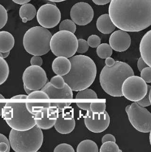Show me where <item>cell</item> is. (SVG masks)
<instances>
[{
	"instance_id": "obj_4",
	"label": "cell",
	"mask_w": 151,
	"mask_h": 152,
	"mask_svg": "<svg viewBox=\"0 0 151 152\" xmlns=\"http://www.w3.org/2000/svg\"><path fill=\"white\" fill-rule=\"evenodd\" d=\"M132 75H134V72L130 65L116 61L111 67L106 65L103 67L99 75V82L102 89L108 95L113 97L123 96L122 84L128 77Z\"/></svg>"
},
{
	"instance_id": "obj_11",
	"label": "cell",
	"mask_w": 151,
	"mask_h": 152,
	"mask_svg": "<svg viewBox=\"0 0 151 152\" xmlns=\"http://www.w3.org/2000/svg\"><path fill=\"white\" fill-rule=\"evenodd\" d=\"M22 80L23 85L33 91L41 90L47 83V74L41 66H30L25 70Z\"/></svg>"
},
{
	"instance_id": "obj_9",
	"label": "cell",
	"mask_w": 151,
	"mask_h": 152,
	"mask_svg": "<svg viewBox=\"0 0 151 152\" xmlns=\"http://www.w3.org/2000/svg\"><path fill=\"white\" fill-rule=\"evenodd\" d=\"M126 112L131 125L137 131L149 133L151 131V113L136 102L127 105Z\"/></svg>"
},
{
	"instance_id": "obj_29",
	"label": "cell",
	"mask_w": 151,
	"mask_h": 152,
	"mask_svg": "<svg viewBox=\"0 0 151 152\" xmlns=\"http://www.w3.org/2000/svg\"><path fill=\"white\" fill-rule=\"evenodd\" d=\"M59 30H65L75 33L76 30V23L72 20H65L60 23L59 25Z\"/></svg>"
},
{
	"instance_id": "obj_45",
	"label": "cell",
	"mask_w": 151,
	"mask_h": 152,
	"mask_svg": "<svg viewBox=\"0 0 151 152\" xmlns=\"http://www.w3.org/2000/svg\"><path fill=\"white\" fill-rule=\"evenodd\" d=\"M105 59H106L105 60V64L107 66H109V67H111V66H113L116 62L113 58H112L111 57L107 58Z\"/></svg>"
},
{
	"instance_id": "obj_42",
	"label": "cell",
	"mask_w": 151,
	"mask_h": 152,
	"mask_svg": "<svg viewBox=\"0 0 151 152\" xmlns=\"http://www.w3.org/2000/svg\"><path fill=\"white\" fill-rule=\"evenodd\" d=\"M137 69L139 70V71H141L142 69L148 67V66L147 65V64L144 62V60L143 59V58L142 57L139 58L137 61Z\"/></svg>"
},
{
	"instance_id": "obj_27",
	"label": "cell",
	"mask_w": 151,
	"mask_h": 152,
	"mask_svg": "<svg viewBox=\"0 0 151 152\" xmlns=\"http://www.w3.org/2000/svg\"><path fill=\"white\" fill-rule=\"evenodd\" d=\"M98 96L96 93L93 90L86 88L84 90L78 91L76 95V100H84V99H97Z\"/></svg>"
},
{
	"instance_id": "obj_23",
	"label": "cell",
	"mask_w": 151,
	"mask_h": 152,
	"mask_svg": "<svg viewBox=\"0 0 151 152\" xmlns=\"http://www.w3.org/2000/svg\"><path fill=\"white\" fill-rule=\"evenodd\" d=\"M36 10L34 6L31 4H25L21 6L20 9V16L22 19L28 21L33 20L36 15Z\"/></svg>"
},
{
	"instance_id": "obj_15",
	"label": "cell",
	"mask_w": 151,
	"mask_h": 152,
	"mask_svg": "<svg viewBox=\"0 0 151 152\" xmlns=\"http://www.w3.org/2000/svg\"><path fill=\"white\" fill-rule=\"evenodd\" d=\"M26 107L28 111L33 115L50 108V101L48 95L41 90L34 91L28 95L26 99Z\"/></svg>"
},
{
	"instance_id": "obj_1",
	"label": "cell",
	"mask_w": 151,
	"mask_h": 152,
	"mask_svg": "<svg viewBox=\"0 0 151 152\" xmlns=\"http://www.w3.org/2000/svg\"><path fill=\"white\" fill-rule=\"evenodd\" d=\"M109 14L120 30L142 31L151 25V0H111Z\"/></svg>"
},
{
	"instance_id": "obj_43",
	"label": "cell",
	"mask_w": 151,
	"mask_h": 152,
	"mask_svg": "<svg viewBox=\"0 0 151 152\" xmlns=\"http://www.w3.org/2000/svg\"><path fill=\"white\" fill-rule=\"evenodd\" d=\"M107 141H113V142H115L116 139L113 134H105L102 138V142L103 144L104 142H107Z\"/></svg>"
},
{
	"instance_id": "obj_26",
	"label": "cell",
	"mask_w": 151,
	"mask_h": 152,
	"mask_svg": "<svg viewBox=\"0 0 151 152\" xmlns=\"http://www.w3.org/2000/svg\"><path fill=\"white\" fill-rule=\"evenodd\" d=\"M9 75V67L4 58L0 57V86L5 83Z\"/></svg>"
},
{
	"instance_id": "obj_21",
	"label": "cell",
	"mask_w": 151,
	"mask_h": 152,
	"mask_svg": "<svg viewBox=\"0 0 151 152\" xmlns=\"http://www.w3.org/2000/svg\"><path fill=\"white\" fill-rule=\"evenodd\" d=\"M96 26L97 29L104 34H109L113 33L116 28L108 14H102L98 17L97 21Z\"/></svg>"
},
{
	"instance_id": "obj_33",
	"label": "cell",
	"mask_w": 151,
	"mask_h": 152,
	"mask_svg": "<svg viewBox=\"0 0 151 152\" xmlns=\"http://www.w3.org/2000/svg\"><path fill=\"white\" fill-rule=\"evenodd\" d=\"M89 46L88 42L83 39H78V48L77 52L80 54H83L88 51Z\"/></svg>"
},
{
	"instance_id": "obj_12",
	"label": "cell",
	"mask_w": 151,
	"mask_h": 152,
	"mask_svg": "<svg viewBox=\"0 0 151 152\" xmlns=\"http://www.w3.org/2000/svg\"><path fill=\"white\" fill-rule=\"evenodd\" d=\"M37 21L41 26L46 28L56 26L61 20V12L56 5L47 4L42 5L36 13Z\"/></svg>"
},
{
	"instance_id": "obj_35",
	"label": "cell",
	"mask_w": 151,
	"mask_h": 152,
	"mask_svg": "<svg viewBox=\"0 0 151 152\" xmlns=\"http://www.w3.org/2000/svg\"><path fill=\"white\" fill-rule=\"evenodd\" d=\"M87 42L90 47L96 48L101 44V38L97 35H91L88 38Z\"/></svg>"
},
{
	"instance_id": "obj_41",
	"label": "cell",
	"mask_w": 151,
	"mask_h": 152,
	"mask_svg": "<svg viewBox=\"0 0 151 152\" xmlns=\"http://www.w3.org/2000/svg\"><path fill=\"white\" fill-rule=\"evenodd\" d=\"M7 103V101L5 99V97L4 96L0 94V117L2 115V112L4 107Z\"/></svg>"
},
{
	"instance_id": "obj_40",
	"label": "cell",
	"mask_w": 151,
	"mask_h": 152,
	"mask_svg": "<svg viewBox=\"0 0 151 152\" xmlns=\"http://www.w3.org/2000/svg\"><path fill=\"white\" fill-rule=\"evenodd\" d=\"M90 102H77L76 104L78 108L85 111L90 110Z\"/></svg>"
},
{
	"instance_id": "obj_17",
	"label": "cell",
	"mask_w": 151,
	"mask_h": 152,
	"mask_svg": "<svg viewBox=\"0 0 151 152\" xmlns=\"http://www.w3.org/2000/svg\"><path fill=\"white\" fill-rule=\"evenodd\" d=\"M131 43L130 36L127 31L117 30L110 35L109 45L117 52H123L130 48Z\"/></svg>"
},
{
	"instance_id": "obj_8",
	"label": "cell",
	"mask_w": 151,
	"mask_h": 152,
	"mask_svg": "<svg viewBox=\"0 0 151 152\" xmlns=\"http://www.w3.org/2000/svg\"><path fill=\"white\" fill-rule=\"evenodd\" d=\"M41 90L48 95L51 104L50 108L57 113L65 111L72 103L73 91L67 83L63 88L57 89L48 82Z\"/></svg>"
},
{
	"instance_id": "obj_7",
	"label": "cell",
	"mask_w": 151,
	"mask_h": 152,
	"mask_svg": "<svg viewBox=\"0 0 151 152\" xmlns=\"http://www.w3.org/2000/svg\"><path fill=\"white\" fill-rule=\"evenodd\" d=\"M78 48V39L74 33L62 30L52 36L50 48L56 56H64L69 58L74 56Z\"/></svg>"
},
{
	"instance_id": "obj_46",
	"label": "cell",
	"mask_w": 151,
	"mask_h": 152,
	"mask_svg": "<svg viewBox=\"0 0 151 152\" xmlns=\"http://www.w3.org/2000/svg\"><path fill=\"white\" fill-rule=\"evenodd\" d=\"M15 4L19 5H23L29 2L31 0H12Z\"/></svg>"
},
{
	"instance_id": "obj_44",
	"label": "cell",
	"mask_w": 151,
	"mask_h": 152,
	"mask_svg": "<svg viewBox=\"0 0 151 152\" xmlns=\"http://www.w3.org/2000/svg\"><path fill=\"white\" fill-rule=\"evenodd\" d=\"M92 1L97 5H105L109 4L111 0H92Z\"/></svg>"
},
{
	"instance_id": "obj_32",
	"label": "cell",
	"mask_w": 151,
	"mask_h": 152,
	"mask_svg": "<svg viewBox=\"0 0 151 152\" xmlns=\"http://www.w3.org/2000/svg\"><path fill=\"white\" fill-rule=\"evenodd\" d=\"M106 105L103 103H91L90 111L95 113H102L106 111Z\"/></svg>"
},
{
	"instance_id": "obj_50",
	"label": "cell",
	"mask_w": 151,
	"mask_h": 152,
	"mask_svg": "<svg viewBox=\"0 0 151 152\" xmlns=\"http://www.w3.org/2000/svg\"><path fill=\"white\" fill-rule=\"evenodd\" d=\"M149 97H150V102H151V88L150 90V93H149Z\"/></svg>"
},
{
	"instance_id": "obj_14",
	"label": "cell",
	"mask_w": 151,
	"mask_h": 152,
	"mask_svg": "<svg viewBox=\"0 0 151 152\" xmlns=\"http://www.w3.org/2000/svg\"><path fill=\"white\" fill-rule=\"evenodd\" d=\"M72 20L79 26H85L90 23L94 17V10L89 4L80 2L74 5L70 12Z\"/></svg>"
},
{
	"instance_id": "obj_49",
	"label": "cell",
	"mask_w": 151,
	"mask_h": 152,
	"mask_svg": "<svg viewBox=\"0 0 151 152\" xmlns=\"http://www.w3.org/2000/svg\"><path fill=\"white\" fill-rule=\"evenodd\" d=\"M49 1L51 2H62V1H65L67 0H48Z\"/></svg>"
},
{
	"instance_id": "obj_24",
	"label": "cell",
	"mask_w": 151,
	"mask_h": 152,
	"mask_svg": "<svg viewBox=\"0 0 151 152\" xmlns=\"http://www.w3.org/2000/svg\"><path fill=\"white\" fill-rule=\"evenodd\" d=\"M77 152H98L99 149L96 143L90 140L81 141L77 148Z\"/></svg>"
},
{
	"instance_id": "obj_30",
	"label": "cell",
	"mask_w": 151,
	"mask_h": 152,
	"mask_svg": "<svg viewBox=\"0 0 151 152\" xmlns=\"http://www.w3.org/2000/svg\"><path fill=\"white\" fill-rule=\"evenodd\" d=\"M49 82L52 86L57 89L63 88L66 84L63 77L60 75H56L52 77Z\"/></svg>"
},
{
	"instance_id": "obj_3",
	"label": "cell",
	"mask_w": 151,
	"mask_h": 152,
	"mask_svg": "<svg viewBox=\"0 0 151 152\" xmlns=\"http://www.w3.org/2000/svg\"><path fill=\"white\" fill-rule=\"evenodd\" d=\"M28 95L12 97L4 108L2 116L7 124L16 131H27L35 125V115L26 107Z\"/></svg>"
},
{
	"instance_id": "obj_36",
	"label": "cell",
	"mask_w": 151,
	"mask_h": 152,
	"mask_svg": "<svg viewBox=\"0 0 151 152\" xmlns=\"http://www.w3.org/2000/svg\"><path fill=\"white\" fill-rule=\"evenodd\" d=\"M140 77L146 83H151V67L148 66L140 71Z\"/></svg>"
},
{
	"instance_id": "obj_25",
	"label": "cell",
	"mask_w": 151,
	"mask_h": 152,
	"mask_svg": "<svg viewBox=\"0 0 151 152\" xmlns=\"http://www.w3.org/2000/svg\"><path fill=\"white\" fill-rule=\"evenodd\" d=\"M97 54L101 59H106L113 54V49L107 43L100 44L97 48Z\"/></svg>"
},
{
	"instance_id": "obj_31",
	"label": "cell",
	"mask_w": 151,
	"mask_h": 152,
	"mask_svg": "<svg viewBox=\"0 0 151 152\" xmlns=\"http://www.w3.org/2000/svg\"><path fill=\"white\" fill-rule=\"evenodd\" d=\"M10 148L9 140L5 136L0 133V152H9Z\"/></svg>"
},
{
	"instance_id": "obj_18",
	"label": "cell",
	"mask_w": 151,
	"mask_h": 152,
	"mask_svg": "<svg viewBox=\"0 0 151 152\" xmlns=\"http://www.w3.org/2000/svg\"><path fill=\"white\" fill-rule=\"evenodd\" d=\"M57 112L51 108H46L35 115V125L41 129L47 130L55 125Z\"/></svg>"
},
{
	"instance_id": "obj_13",
	"label": "cell",
	"mask_w": 151,
	"mask_h": 152,
	"mask_svg": "<svg viewBox=\"0 0 151 152\" xmlns=\"http://www.w3.org/2000/svg\"><path fill=\"white\" fill-rule=\"evenodd\" d=\"M84 122L88 129L93 133H101L109 126L110 118L108 113L105 111L102 113H95L87 111Z\"/></svg>"
},
{
	"instance_id": "obj_22",
	"label": "cell",
	"mask_w": 151,
	"mask_h": 152,
	"mask_svg": "<svg viewBox=\"0 0 151 152\" xmlns=\"http://www.w3.org/2000/svg\"><path fill=\"white\" fill-rule=\"evenodd\" d=\"M15 40L11 33L6 31H0V52L7 53L14 48Z\"/></svg>"
},
{
	"instance_id": "obj_47",
	"label": "cell",
	"mask_w": 151,
	"mask_h": 152,
	"mask_svg": "<svg viewBox=\"0 0 151 152\" xmlns=\"http://www.w3.org/2000/svg\"><path fill=\"white\" fill-rule=\"evenodd\" d=\"M10 54V51L7 52V53H2V52H0V57H2L3 58H7L8 56H9Z\"/></svg>"
},
{
	"instance_id": "obj_6",
	"label": "cell",
	"mask_w": 151,
	"mask_h": 152,
	"mask_svg": "<svg viewBox=\"0 0 151 152\" xmlns=\"http://www.w3.org/2000/svg\"><path fill=\"white\" fill-rule=\"evenodd\" d=\"M51 33L46 28L35 26L26 32L23 39L25 50L33 56H41L47 54L50 48Z\"/></svg>"
},
{
	"instance_id": "obj_51",
	"label": "cell",
	"mask_w": 151,
	"mask_h": 152,
	"mask_svg": "<svg viewBox=\"0 0 151 152\" xmlns=\"http://www.w3.org/2000/svg\"><path fill=\"white\" fill-rule=\"evenodd\" d=\"M150 141L151 145V131H150Z\"/></svg>"
},
{
	"instance_id": "obj_20",
	"label": "cell",
	"mask_w": 151,
	"mask_h": 152,
	"mask_svg": "<svg viewBox=\"0 0 151 152\" xmlns=\"http://www.w3.org/2000/svg\"><path fill=\"white\" fill-rule=\"evenodd\" d=\"M52 69L57 75L65 76L68 74L70 70L71 63L68 58L57 56L52 62Z\"/></svg>"
},
{
	"instance_id": "obj_28",
	"label": "cell",
	"mask_w": 151,
	"mask_h": 152,
	"mask_svg": "<svg viewBox=\"0 0 151 152\" xmlns=\"http://www.w3.org/2000/svg\"><path fill=\"white\" fill-rule=\"evenodd\" d=\"M99 151L100 152H122V151L119 149L118 145L115 142L113 141H107L103 143Z\"/></svg>"
},
{
	"instance_id": "obj_10",
	"label": "cell",
	"mask_w": 151,
	"mask_h": 152,
	"mask_svg": "<svg viewBox=\"0 0 151 152\" xmlns=\"http://www.w3.org/2000/svg\"><path fill=\"white\" fill-rule=\"evenodd\" d=\"M148 92V85L144 80L139 76L128 77L122 86L123 96L127 100L137 102L142 100Z\"/></svg>"
},
{
	"instance_id": "obj_37",
	"label": "cell",
	"mask_w": 151,
	"mask_h": 152,
	"mask_svg": "<svg viewBox=\"0 0 151 152\" xmlns=\"http://www.w3.org/2000/svg\"><path fill=\"white\" fill-rule=\"evenodd\" d=\"M54 151V152H75V150L71 145L64 143L57 145Z\"/></svg>"
},
{
	"instance_id": "obj_19",
	"label": "cell",
	"mask_w": 151,
	"mask_h": 152,
	"mask_svg": "<svg viewBox=\"0 0 151 152\" xmlns=\"http://www.w3.org/2000/svg\"><path fill=\"white\" fill-rule=\"evenodd\" d=\"M139 50L141 57L151 67V30L147 32L141 39Z\"/></svg>"
},
{
	"instance_id": "obj_2",
	"label": "cell",
	"mask_w": 151,
	"mask_h": 152,
	"mask_svg": "<svg viewBox=\"0 0 151 152\" xmlns=\"http://www.w3.org/2000/svg\"><path fill=\"white\" fill-rule=\"evenodd\" d=\"M71 69L63 78L73 91L89 88L93 83L97 75L94 62L88 56L78 55L69 58Z\"/></svg>"
},
{
	"instance_id": "obj_39",
	"label": "cell",
	"mask_w": 151,
	"mask_h": 152,
	"mask_svg": "<svg viewBox=\"0 0 151 152\" xmlns=\"http://www.w3.org/2000/svg\"><path fill=\"white\" fill-rule=\"evenodd\" d=\"M30 63L33 66H41L43 64V59L41 56H33L31 59Z\"/></svg>"
},
{
	"instance_id": "obj_34",
	"label": "cell",
	"mask_w": 151,
	"mask_h": 152,
	"mask_svg": "<svg viewBox=\"0 0 151 152\" xmlns=\"http://www.w3.org/2000/svg\"><path fill=\"white\" fill-rule=\"evenodd\" d=\"M7 13L5 8L0 4V29L4 28L7 21Z\"/></svg>"
},
{
	"instance_id": "obj_48",
	"label": "cell",
	"mask_w": 151,
	"mask_h": 152,
	"mask_svg": "<svg viewBox=\"0 0 151 152\" xmlns=\"http://www.w3.org/2000/svg\"><path fill=\"white\" fill-rule=\"evenodd\" d=\"M23 87H24V90L25 91V92H26V93L28 94V95H29V94H30L33 91H33V90H30V89H28V88L26 86H25L24 85H23Z\"/></svg>"
},
{
	"instance_id": "obj_16",
	"label": "cell",
	"mask_w": 151,
	"mask_h": 152,
	"mask_svg": "<svg viewBox=\"0 0 151 152\" xmlns=\"http://www.w3.org/2000/svg\"><path fill=\"white\" fill-rule=\"evenodd\" d=\"M76 121L72 112L64 111L57 113V117L54 126L56 131L62 134H67L75 128Z\"/></svg>"
},
{
	"instance_id": "obj_38",
	"label": "cell",
	"mask_w": 151,
	"mask_h": 152,
	"mask_svg": "<svg viewBox=\"0 0 151 152\" xmlns=\"http://www.w3.org/2000/svg\"><path fill=\"white\" fill-rule=\"evenodd\" d=\"M151 86L148 85V92H147L146 95L142 100L136 102L139 105L143 107H148V106L151 105V102H150V97H149V93H150V90L151 89Z\"/></svg>"
},
{
	"instance_id": "obj_5",
	"label": "cell",
	"mask_w": 151,
	"mask_h": 152,
	"mask_svg": "<svg viewBox=\"0 0 151 152\" xmlns=\"http://www.w3.org/2000/svg\"><path fill=\"white\" fill-rule=\"evenodd\" d=\"M9 140L12 149L15 152H36L41 148L43 142L41 129L37 125L27 131L12 129Z\"/></svg>"
}]
</instances>
